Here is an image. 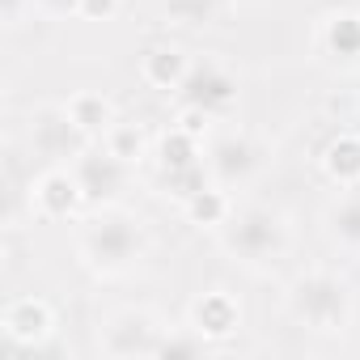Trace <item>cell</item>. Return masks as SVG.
I'll use <instances>...</instances> for the list:
<instances>
[{
    "instance_id": "cell-1",
    "label": "cell",
    "mask_w": 360,
    "mask_h": 360,
    "mask_svg": "<svg viewBox=\"0 0 360 360\" xmlns=\"http://www.w3.org/2000/svg\"><path fill=\"white\" fill-rule=\"evenodd\" d=\"M77 259L94 280H123L148 250V229L136 212L110 204L77 221Z\"/></svg>"
},
{
    "instance_id": "cell-2",
    "label": "cell",
    "mask_w": 360,
    "mask_h": 360,
    "mask_svg": "<svg viewBox=\"0 0 360 360\" xmlns=\"http://www.w3.org/2000/svg\"><path fill=\"white\" fill-rule=\"evenodd\" d=\"M284 314L322 339H339L352 330L356 322V292L347 284V276H339L335 267H305L284 284Z\"/></svg>"
},
{
    "instance_id": "cell-3",
    "label": "cell",
    "mask_w": 360,
    "mask_h": 360,
    "mask_svg": "<svg viewBox=\"0 0 360 360\" xmlns=\"http://www.w3.org/2000/svg\"><path fill=\"white\" fill-rule=\"evenodd\" d=\"M217 246L250 276H271L288 259L292 229L288 217L271 204H238L233 217L217 229Z\"/></svg>"
},
{
    "instance_id": "cell-4",
    "label": "cell",
    "mask_w": 360,
    "mask_h": 360,
    "mask_svg": "<svg viewBox=\"0 0 360 360\" xmlns=\"http://www.w3.org/2000/svg\"><path fill=\"white\" fill-rule=\"evenodd\" d=\"M169 335V322L148 305H119L98 318V352L102 356H161V343Z\"/></svg>"
},
{
    "instance_id": "cell-5",
    "label": "cell",
    "mask_w": 360,
    "mask_h": 360,
    "mask_svg": "<svg viewBox=\"0 0 360 360\" xmlns=\"http://www.w3.org/2000/svg\"><path fill=\"white\" fill-rule=\"evenodd\" d=\"M204 165H208V178L221 183L225 191H246L250 183H259V174L267 165V144L255 140L250 131H221L208 140L204 148Z\"/></svg>"
},
{
    "instance_id": "cell-6",
    "label": "cell",
    "mask_w": 360,
    "mask_h": 360,
    "mask_svg": "<svg viewBox=\"0 0 360 360\" xmlns=\"http://www.w3.org/2000/svg\"><path fill=\"white\" fill-rule=\"evenodd\" d=\"M26 208L30 217L60 225V221H81L89 200H85V187L72 165H43L26 187Z\"/></svg>"
},
{
    "instance_id": "cell-7",
    "label": "cell",
    "mask_w": 360,
    "mask_h": 360,
    "mask_svg": "<svg viewBox=\"0 0 360 360\" xmlns=\"http://www.w3.org/2000/svg\"><path fill=\"white\" fill-rule=\"evenodd\" d=\"M26 144H30V153L43 157L47 165H68V161H72L85 144H94V140L77 127V119L68 115L64 102H43V106H34V110L26 115Z\"/></svg>"
},
{
    "instance_id": "cell-8",
    "label": "cell",
    "mask_w": 360,
    "mask_h": 360,
    "mask_svg": "<svg viewBox=\"0 0 360 360\" xmlns=\"http://www.w3.org/2000/svg\"><path fill=\"white\" fill-rule=\"evenodd\" d=\"M178 106H191V110H204L208 119H229L233 106H238V72L208 56V60H191V72L187 81L178 85Z\"/></svg>"
},
{
    "instance_id": "cell-9",
    "label": "cell",
    "mask_w": 360,
    "mask_h": 360,
    "mask_svg": "<svg viewBox=\"0 0 360 360\" xmlns=\"http://www.w3.org/2000/svg\"><path fill=\"white\" fill-rule=\"evenodd\" d=\"M68 165H72L77 178H81L89 208H110V204H119V200L127 195V187H131V178H136V165L119 161V157H115L106 144H98V140L85 144Z\"/></svg>"
},
{
    "instance_id": "cell-10",
    "label": "cell",
    "mask_w": 360,
    "mask_h": 360,
    "mask_svg": "<svg viewBox=\"0 0 360 360\" xmlns=\"http://www.w3.org/2000/svg\"><path fill=\"white\" fill-rule=\"evenodd\" d=\"M60 318H56V305L39 292H22L5 305V314H0V330H5V339L22 352H43L56 335Z\"/></svg>"
},
{
    "instance_id": "cell-11",
    "label": "cell",
    "mask_w": 360,
    "mask_h": 360,
    "mask_svg": "<svg viewBox=\"0 0 360 360\" xmlns=\"http://www.w3.org/2000/svg\"><path fill=\"white\" fill-rule=\"evenodd\" d=\"M314 56L339 72H360V9H326L314 26Z\"/></svg>"
},
{
    "instance_id": "cell-12",
    "label": "cell",
    "mask_w": 360,
    "mask_h": 360,
    "mask_svg": "<svg viewBox=\"0 0 360 360\" xmlns=\"http://www.w3.org/2000/svg\"><path fill=\"white\" fill-rule=\"evenodd\" d=\"M187 326H191L204 343H225V339H233V335L242 330V301H238V292H229V288H221V284L195 292L191 305H187Z\"/></svg>"
},
{
    "instance_id": "cell-13",
    "label": "cell",
    "mask_w": 360,
    "mask_h": 360,
    "mask_svg": "<svg viewBox=\"0 0 360 360\" xmlns=\"http://www.w3.org/2000/svg\"><path fill=\"white\" fill-rule=\"evenodd\" d=\"M140 81L157 94H178V85L187 81L191 72V56L178 47V43H153L140 51V64H136Z\"/></svg>"
},
{
    "instance_id": "cell-14",
    "label": "cell",
    "mask_w": 360,
    "mask_h": 360,
    "mask_svg": "<svg viewBox=\"0 0 360 360\" xmlns=\"http://www.w3.org/2000/svg\"><path fill=\"white\" fill-rule=\"evenodd\" d=\"M322 238L339 255L360 259V187H339V195L322 212Z\"/></svg>"
},
{
    "instance_id": "cell-15",
    "label": "cell",
    "mask_w": 360,
    "mask_h": 360,
    "mask_svg": "<svg viewBox=\"0 0 360 360\" xmlns=\"http://www.w3.org/2000/svg\"><path fill=\"white\" fill-rule=\"evenodd\" d=\"M233 208H238L233 191H225L221 183H212V178H208L204 187H195V191L183 200V217H187L195 229H212V233L233 217Z\"/></svg>"
},
{
    "instance_id": "cell-16",
    "label": "cell",
    "mask_w": 360,
    "mask_h": 360,
    "mask_svg": "<svg viewBox=\"0 0 360 360\" xmlns=\"http://www.w3.org/2000/svg\"><path fill=\"white\" fill-rule=\"evenodd\" d=\"M318 165L335 187H360V131H335Z\"/></svg>"
},
{
    "instance_id": "cell-17",
    "label": "cell",
    "mask_w": 360,
    "mask_h": 360,
    "mask_svg": "<svg viewBox=\"0 0 360 360\" xmlns=\"http://www.w3.org/2000/svg\"><path fill=\"white\" fill-rule=\"evenodd\" d=\"M64 106H68V115L77 119V127H81L89 140H102L106 127L119 119V106H115L102 89H77V94L64 98Z\"/></svg>"
},
{
    "instance_id": "cell-18",
    "label": "cell",
    "mask_w": 360,
    "mask_h": 360,
    "mask_svg": "<svg viewBox=\"0 0 360 360\" xmlns=\"http://www.w3.org/2000/svg\"><path fill=\"white\" fill-rule=\"evenodd\" d=\"M98 144H106L119 161H127V165H136V169L153 157V140L144 136V127H140L136 119H123V115L106 127V136H102Z\"/></svg>"
},
{
    "instance_id": "cell-19",
    "label": "cell",
    "mask_w": 360,
    "mask_h": 360,
    "mask_svg": "<svg viewBox=\"0 0 360 360\" xmlns=\"http://www.w3.org/2000/svg\"><path fill=\"white\" fill-rule=\"evenodd\" d=\"M212 18H217V0H165V22L169 26L195 30V26H208Z\"/></svg>"
},
{
    "instance_id": "cell-20",
    "label": "cell",
    "mask_w": 360,
    "mask_h": 360,
    "mask_svg": "<svg viewBox=\"0 0 360 360\" xmlns=\"http://www.w3.org/2000/svg\"><path fill=\"white\" fill-rule=\"evenodd\" d=\"M34 13L47 22H68L81 18V0H34Z\"/></svg>"
},
{
    "instance_id": "cell-21",
    "label": "cell",
    "mask_w": 360,
    "mask_h": 360,
    "mask_svg": "<svg viewBox=\"0 0 360 360\" xmlns=\"http://www.w3.org/2000/svg\"><path fill=\"white\" fill-rule=\"evenodd\" d=\"M123 9V0H81V18L85 22H115Z\"/></svg>"
},
{
    "instance_id": "cell-22",
    "label": "cell",
    "mask_w": 360,
    "mask_h": 360,
    "mask_svg": "<svg viewBox=\"0 0 360 360\" xmlns=\"http://www.w3.org/2000/svg\"><path fill=\"white\" fill-rule=\"evenodd\" d=\"M22 13H26V0H5V18H9V26H22ZM30 13H34V0H30Z\"/></svg>"
}]
</instances>
